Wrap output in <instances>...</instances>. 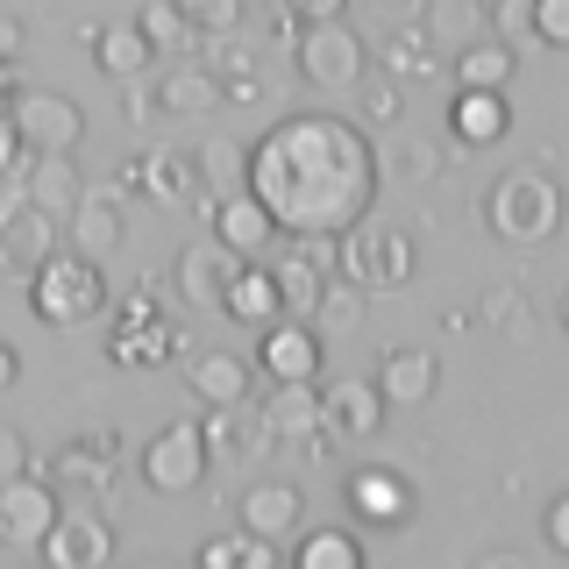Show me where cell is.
<instances>
[{"instance_id":"c3c4849f","label":"cell","mask_w":569,"mask_h":569,"mask_svg":"<svg viewBox=\"0 0 569 569\" xmlns=\"http://www.w3.org/2000/svg\"><path fill=\"white\" fill-rule=\"evenodd\" d=\"M200 562L207 569H236L242 562V533H228V541H200Z\"/></svg>"},{"instance_id":"f6af8a7d","label":"cell","mask_w":569,"mask_h":569,"mask_svg":"<svg viewBox=\"0 0 569 569\" xmlns=\"http://www.w3.org/2000/svg\"><path fill=\"white\" fill-rule=\"evenodd\" d=\"M541 533H548V548H556V556H569V498H548Z\"/></svg>"},{"instance_id":"44dd1931","label":"cell","mask_w":569,"mask_h":569,"mask_svg":"<svg viewBox=\"0 0 569 569\" xmlns=\"http://www.w3.org/2000/svg\"><path fill=\"white\" fill-rule=\"evenodd\" d=\"M79 186H86L79 150H36V157H29V171H22V200H36L58 228H64L71 200H79Z\"/></svg>"},{"instance_id":"1f68e13d","label":"cell","mask_w":569,"mask_h":569,"mask_svg":"<svg viewBox=\"0 0 569 569\" xmlns=\"http://www.w3.org/2000/svg\"><path fill=\"white\" fill-rule=\"evenodd\" d=\"M136 29L150 36V50H157V58H164V50H171V58H186V50L200 43V29L186 22V8H178V0H142Z\"/></svg>"},{"instance_id":"7a4b0ae2","label":"cell","mask_w":569,"mask_h":569,"mask_svg":"<svg viewBox=\"0 0 569 569\" xmlns=\"http://www.w3.org/2000/svg\"><path fill=\"white\" fill-rule=\"evenodd\" d=\"M29 313L43 320V328H86V320H100L107 313V271H100V257H86V249H71L58 242L43 263L29 271Z\"/></svg>"},{"instance_id":"7bdbcfd3","label":"cell","mask_w":569,"mask_h":569,"mask_svg":"<svg viewBox=\"0 0 569 569\" xmlns=\"http://www.w3.org/2000/svg\"><path fill=\"white\" fill-rule=\"evenodd\" d=\"M391 164H399V178H435V171H441V142L406 136L399 150H391Z\"/></svg>"},{"instance_id":"9c48e42d","label":"cell","mask_w":569,"mask_h":569,"mask_svg":"<svg viewBox=\"0 0 569 569\" xmlns=\"http://www.w3.org/2000/svg\"><path fill=\"white\" fill-rule=\"evenodd\" d=\"M8 121H14V136H22L29 150H79V142H86V114H79V100L50 93V86H14Z\"/></svg>"},{"instance_id":"e0dca14e","label":"cell","mask_w":569,"mask_h":569,"mask_svg":"<svg viewBox=\"0 0 569 569\" xmlns=\"http://www.w3.org/2000/svg\"><path fill=\"white\" fill-rule=\"evenodd\" d=\"M236 263L242 257L228 242H213V236L186 242V249H178V263H171L178 299H186V307H200V313H221V292H228V278H236Z\"/></svg>"},{"instance_id":"ba28073f","label":"cell","mask_w":569,"mask_h":569,"mask_svg":"<svg viewBox=\"0 0 569 569\" xmlns=\"http://www.w3.org/2000/svg\"><path fill=\"white\" fill-rule=\"evenodd\" d=\"M121 435L114 427H93V435H79L71 441V449H58V477H50V485L58 491H79L86 506H107V498L121 491Z\"/></svg>"},{"instance_id":"5bb4252c","label":"cell","mask_w":569,"mask_h":569,"mask_svg":"<svg viewBox=\"0 0 569 569\" xmlns=\"http://www.w3.org/2000/svg\"><path fill=\"white\" fill-rule=\"evenodd\" d=\"M263 420H271V441H284V456H299V462H320V456L335 449L328 427H320L313 385H271V399H263Z\"/></svg>"},{"instance_id":"f35d334b","label":"cell","mask_w":569,"mask_h":569,"mask_svg":"<svg viewBox=\"0 0 569 569\" xmlns=\"http://www.w3.org/2000/svg\"><path fill=\"white\" fill-rule=\"evenodd\" d=\"M533 22V50H562L569 43V0H527Z\"/></svg>"},{"instance_id":"3957f363","label":"cell","mask_w":569,"mask_h":569,"mask_svg":"<svg viewBox=\"0 0 569 569\" xmlns=\"http://www.w3.org/2000/svg\"><path fill=\"white\" fill-rule=\"evenodd\" d=\"M485 228L512 249H541L562 228V186L548 171H506L485 192Z\"/></svg>"},{"instance_id":"ffe728a7","label":"cell","mask_w":569,"mask_h":569,"mask_svg":"<svg viewBox=\"0 0 569 569\" xmlns=\"http://www.w3.org/2000/svg\"><path fill=\"white\" fill-rule=\"evenodd\" d=\"M506 129H512V107L498 86H456V100H449L456 150H491V142H506Z\"/></svg>"},{"instance_id":"7402d4cb","label":"cell","mask_w":569,"mask_h":569,"mask_svg":"<svg viewBox=\"0 0 569 569\" xmlns=\"http://www.w3.org/2000/svg\"><path fill=\"white\" fill-rule=\"evenodd\" d=\"M64 236L86 257H107L121 242V186H79V200L64 213Z\"/></svg>"},{"instance_id":"e575fe53","label":"cell","mask_w":569,"mask_h":569,"mask_svg":"<svg viewBox=\"0 0 569 569\" xmlns=\"http://www.w3.org/2000/svg\"><path fill=\"white\" fill-rule=\"evenodd\" d=\"M271 284H278V307L292 313V320H307V313H313V299H320V271H313V263H299L292 249H284V257L271 263Z\"/></svg>"},{"instance_id":"83f0119b","label":"cell","mask_w":569,"mask_h":569,"mask_svg":"<svg viewBox=\"0 0 569 569\" xmlns=\"http://www.w3.org/2000/svg\"><path fill=\"white\" fill-rule=\"evenodd\" d=\"M86 43H93V64L107 71V79H136V71H150V36H142L136 22H114V29H86Z\"/></svg>"},{"instance_id":"2e32d148","label":"cell","mask_w":569,"mask_h":569,"mask_svg":"<svg viewBox=\"0 0 569 569\" xmlns=\"http://www.w3.org/2000/svg\"><path fill=\"white\" fill-rule=\"evenodd\" d=\"M207 228H213V242H228L236 257H271V242H278V221L263 213V200L249 186L213 192V200H207Z\"/></svg>"},{"instance_id":"5b68a950","label":"cell","mask_w":569,"mask_h":569,"mask_svg":"<svg viewBox=\"0 0 569 569\" xmlns=\"http://www.w3.org/2000/svg\"><path fill=\"white\" fill-rule=\"evenodd\" d=\"M292 58H299V79H307L313 93H349V86L370 71V43L335 14V22H299Z\"/></svg>"},{"instance_id":"4316f807","label":"cell","mask_w":569,"mask_h":569,"mask_svg":"<svg viewBox=\"0 0 569 569\" xmlns=\"http://www.w3.org/2000/svg\"><path fill=\"white\" fill-rule=\"evenodd\" d=\"M221 313L228 320H242V328H263V320H278V284H271V263L263 257H242L236 263V278H228V292H221Z\"/></svg>"},{"instance_id":"d4e9b609","label":"cell","mask_w":569,"mask_h":569,"mask_svg":"<svg viewBox=\"0 0 569 569\" xmlns=\"http://www.w3.org/2000/svg\"><path fill=\"white\" fill-rule=\"evenodd\" d=\"M299 520H307V498H299V485H249V491H242V533L292 541Z\"/></svg>"},{"instance_id":"f5cc1de1","label":"cell","mask_w":569,"mask_h":569,"mask_svg":"<svg viewBox=\"0 0 569 569\" xmlns=\"http://www.w3.org/2000/svg\"><path fill=\"white\" fill-rule=\"evenodd\" d=\"M391 22H427V0H385Z\"/></svg>"},{"instance_id":"681fc988","label":"cell","mask_w":569,"mask_h":569,"mask_svg":"<svg viewBox=\"0 0 569 569\" xmlns=\"http://www.w3.org/2000/svg\"><path fill=\"white\" fill-rule=\"evenodd\" d=\"M14 470H29V441L14 427H0V477H14Z\"/></svg>"},{"instance_id":"b9f144b4","label":"cell","mask_w":569,"mask_h":569,"mask_svg":"<svg viewBox=\"0 0 569 569\" xmlns=\"http://www.w3.org/2000/svg\"><path fill=\"white\" fill-rule=\"evenodd\" d=\"M29 142L22 136H14V121L8 114H0V192H22V171H29Z\"/></svg>"},{"instance_id":"d590c367","label":"cell","mask_w":569,"mask_h":569,"mask_svg":"<svg viewBox=\"0 0 569 569\" xmlns=\"http://www.w3.org/2000/svg\"><path fill=\"white\" fill-rule=\"evenodd\" d=\"M349 93H356V114H363L370 129H399V121H406V86L399 79H370V71H363Z\"/></svg>"},{"instance_id":"4dcf8cb0","label":"cell","mask_w":569,"mask_h":569,"mask_svg":"<svg viewBox=\"0 0 569 569\" xmlns=\"http://www.w3.org/2000/svg\"><path fill=\"white\" fill-rule=\"evenodd\" d=\"M512 64H520V50H506L498 36H470V43L456 50V86H498V93H506Z\"/></svg>"},{"instance_id":"74e56055","label":"cell","mask_w":569,"mask_h":569,"mask_svg":"<svg viewBox=\"0 0 569 569\" xmlns=\"http://www.w3.org/2000/svg\"><path fill=\"white\" fill-rule=\"evenodd\" d=\"M178 8H186L192 29H200V43L207 36H236L249 22V0H178Z\"/></svg>"},{"instance_id":"4fadbf2b","label":"cell","mask_w":569,"mask_h":569,"mask_svg":"<svg viewBox=\"0 0 569 569\" xmlns=\"http://www.w3.org/2000/svg\"><path fill=\"white\" fill-rule=\"evenodd\" d=\"M313 406H320V427L328 441H370L385 427V391L370 378H335V385H313Z\"/></svg>"},{"instance_id":"f546056e","label":"cell","mask_w":569,"mask_h":569,"mask_svg":"<svg viewBox=\"0 0 569 569\" xmlns=\"http://www.w3.org/2000/svg\"><path fill=\"white\" fill-rule=\"evenodd\" d=\"M441 71V58H435V36H427L420 22H391V36H385V79H435Z\"/></svg>"},{"instance_id":"db71d44e","label":"cell","mask_w":569,"mask_h":569,"mask_svg":"<svg viewBox=\"0 0 569 569\" xmlns=\"http://www.w3.org/2000/svg\"><path fill=\"white\" fill-rule=\"evenodd\" d=\"M470 8H491V0H470Z\"/></svg>"},{"instance_id":"8fae6325","label":"cell","mask_w":569,"mask_h":569,"mask_svg":"<svg viewBox=\"0 0 569 569\" xmlns=\"http://www.w3.org/2000/svg\"><path fill=\"white\" fill-rule=\"evenodd\" d=\"M58 485H50V470H14V477H0V541L8 548H36L43 541V527L58 520Z\"/></svg>"},{"instance_id":"d6986e66","label":"cell","mask_w":569,"mask_h":569,"mask_svg":"<svg viewBox=\"0 0 569 569\" xmlns=\"http://www.w3.org/2000/svg\"><path fill=\"white\" fill-rule=\"evenodd\" d=\"M114 186L121 192H150V200L178 207V200H192V192H200V164H192V150H142L136 164L114 171Z\"/></svg>"},{"instance_id":"484cf974","label":"cell","mask_w":569,"mask_h":569,"mask_svg":"<svg viewBox=\"0 0 569 569\" xmlns=\"http://www.w3.org/2000/svg\"><path fill=\"white\" fill-rule=\"evenodd\" d=\"M157 107L178 121V114H213V107H228V100H221V79H213L207 58H178L164 79H157Z\"/></svg>"},{"instance_id":"8d00e7d4","label":"cell","mask_w":569,"mask_h":569,"mask_svg":"<svg viewBox=\"0 0 569 569\" xmlns=\"http://www.w3.org/2000/svg\"><path fill=\"white\" fill-rule=\"evenodd\" d=\"M192 164H200V192H236L249 171V142H207L192 150Z\"/></svg>"},{"instance_id":"ac0fdd59","label":"cell","mask_w":569,"mask_h":569,"mask_svg":"<svg viewBox=\"0 0 569 569\" xmlns=\"http://www.w3.org/2000/svg\"><path fill=\"white\" fill-rule=\"evenodd\" d=\"M192 335L171 328L164 313H114V328H107V356H114L121 370H150V363H171V356H186Z\"/></svg>"},{"instance_id":"bcb514c9","label":"cell","mask_w":569,"mask_h":569,"mask_svg":"<svg viewBox=\"0 0 569 569\" xmlns=\"http://www.w3.org/2000/svg\"><path fill=\"white\" fill-rule=\"evenodd\" d=\"M284 14H292V22H335V14L349 8V0H278Z\"/></svg>"},{"instance_id":"d6a6232c","label":"cell","mask_w":569,"mask_h":569,"mask_svg":"<svg viewBox=\"0 0 569 569\" xmlns=\"http://www.w3.org/2000/svg\"><path fill=\"white\" fill-rule=\"evenodd\" d=\"M356 320H363V292H356L349 278H320V299H313L307 328L313 335H349Z\"/></svg>"},{"instance_id":"6da1fadb","label":"cell","mask_w":569,"mask_h":569,"mask_svg":"<svg viewBox=\"0 0 569 569\" xmlns=\"http://www.w3.org/2000/svg\"><path fill=\"white\" fill-rule=\"evenodd\" d=\"M242 186L263 200L278 221V236H307L328 228L342 236L349 221H363L378 200V150H370L363 121L342 114H284L278 129L249 142Z\"/></svg>"},{"instance_id":"7dc6e473","label":"cell","mask_w":569,"mask_h":569,"mask_svg":"<svg viewBox=\"0 0 569 569\" xmlns=\"http://www.w3.org/2000/svg\"><path fill=\"white\" fill-rule=\"evenodd\" d=\"M242 562H249V569H278V562H284V541H263V533H242Z\"/></svg>"},{"instance_id":"ee69618b","label":"cell","mask_w":569,"mask_h":569,"mask_svg":"<svg viewBox=\"0 0 569 569\" xmlns=\"http://www.w3.org/2000/svg\"><path fill=\"white\" fill-rule=\"evenodd\" d=\"M121 86H129V121H136V129H150V121L164 114V107H157V79H142V71H136V79H121Z\"/></svg>"},{"instance_id":"f1b7e54d","label":"cell","mask_w":569,"mask_h":569,"mask_svg":"<svg viewBox=\"0 0 569 569\" xmlns=\"http://www.w3.org/2000/svg\"><path fill=\"white\" fill-rule=\"evenodd\" d=\"M477 328H491L498 342H533V299L527 284H491L477 299Z\"/></svg>"},{"instance_id":"7c38bea8","label":"cell","mask_w":569,"mask_h":569,"mask_svg":"<svg viewBox=\"0 0 569 569\" xmlns=\"http://www.w3.org/2000/svg\"><path fill=\"white\" fill-rule=\"evenodd\" d=\"M257 370L271 385H320V335L292 313L263 320L257 328Z\"/></svg>"},{"instance_id":"52a82bcc","label":"cell","mask_w":569,"mask_h":569,"mask_svg":"<svg viewBox=\"0 0 569 569\" xmlns=\"http://www.w3.org/2000/svg\"><path fill=\"white\" fill-rule=\"evenodd\" d=\"M36 556L50 569H100L114 556V520H107L100 506H58V520L43 527V541H36Z\"/></svg>"},{"instance_id":"277c9868","label":"cell","mask_w":569,"mask_h":569,"mask_svg":"<svg viewBox=\"0 0 569 569\" xmlns=\"http://www.w3.org/2000/svg\"><path fill=\"white\" fill-rule=\"evenodd\" d=\"M413 263H420V249L406 228H385V221H349L342 228V263H335V278H349L356 292H399L406 278H413Z\"/></svg>"},{"instance_id":"836d02e7","label":"cell","mask_w":569,"mask_h":569,"mask_svg":"<svg viewBox=\"0 0 569 569\" xmlns=\"http://www.w3.org/2000/svg\"><path fill=\"white\" fill-rule=\"evenodd\" d=\"M299 569H363V541L342 527H313L299 533Z\"/></svg>"},{"instance_id":"cb8c5ba5","label":"cell","mask_w":569,"mask_h":569,"mask_svg":"<svg viewBox=\"0 0 569 569\" xmlns=\"http://www.w3.org/2000/svg\"><path fill=\"white\" fill-rule=\"evenodd\" d=\"M370 385L385 391V406H427L435 385H441V356L435 349H385V363H378Z\"/></svg>"},{"instance_id":"60d3db41","label":"cell","mask_w":569,"mask_h":569,"mask_svg":"<svg viewBox=\"0 0 569 569\" xmlns=\"http://www.w3.org/2000/svg\"><path fill=\"white\" fill-rule=\"evenodd\" d=\"M292 257L313 263L320 278H335V263H342V236H328V228H307V236H292Z\"/></svg>"},{"instance_id":"816d5d0a","label":"cell","mask_w":569,"mask_h":569,"mask_svg":"<svg viewBox=\"0 0 569 569\" xmlns=\"http://www.w3.org/2000/svg\"><path fill=\"white\" fill-rule=\"evenodd\" d=\"M14 378H22V356H14V342H8V335H0V399H8V391H14Z\"/></svg>"},{"instance_id":"603a6c76","label":"cell","mask_w":569,"mask_h":569,"mask_svg":"<svg viewBox=\"0 0 569 569\" xmlns=\"http://www.w3.org/2000/svg\"><path fill=\"white\" fill-rule=\"evenodd\" d=\"M186 385H192L200 406H236V399H249V385H257V363L236 356V349H200V356H186Z\"/></svg>"},{"instance_id":"9a60e30c","label":"cell","mask_w":569,"mask_h":569,"mask_svg":"<svg viewBox=\"0 0 569 569\" xmlns=\"http://www.w3.org/2000/svg\"><path fill=\"white\" fill-rule=\"evenodd\" d=\"M342 498L363 527H406L413 520V485L399 470H385V462H356L342 477Z\"/></svg>"},{"instance_id":"8992f818","label":"cell","mask_w":569,"mask_h":569,"mask_svg":"<svg viewBox=\"0 0 569 569\" xmlns=\"http://www.w3.org/2000/svg\"><path fill=\"white\" fill-rule=\"evenodd\" d=\"M207 462H213V456H207L200 427H192V420H171V427H157L150 449L136 456V477H142L157 498H186V491L207 485Z\"/></svg>"},{"instance_id":"30bf717a","label":"cell","mask_w":569,"mask_h":569,"mask_svg":"<svg viewBox=\"0 0 569 569\" xmlns=\"http://www.w3.org/2000/svg\"><path fill=\"white\" fill-rule=\"evenodd\" d=\"M58 242H64V228L43 207L22 200V192H0V278H29Z\"/></svg>"},{"instance_id":"f907efd6","label":"cell","mask_w":569,"mask_h":569,"mask_svg":"<svg viewBox=\"0 0 569 569\" xmlns=\"http://www.w3.org/2000/svg\"><path fill=\"white\" fill-rule=\"evenodd\" d=\"M14 58H22V22L0 8V64H14Z\"/></svg>"},{"instance_id":"ab89813d","label":"cell","mask_w":569,"mask_h":569,"mask_svg":"<svg viewBox=\"0 0 569 569\" xmlns=\"http://www.w3.org/2000/svg\"><path fill=\"white\" fill-rule=\"evenodd\" d=\"M485 22H491V36L506 50H527L533 43V22H527V0H491L485 8Z\"/></svg>"}]
</instances>
